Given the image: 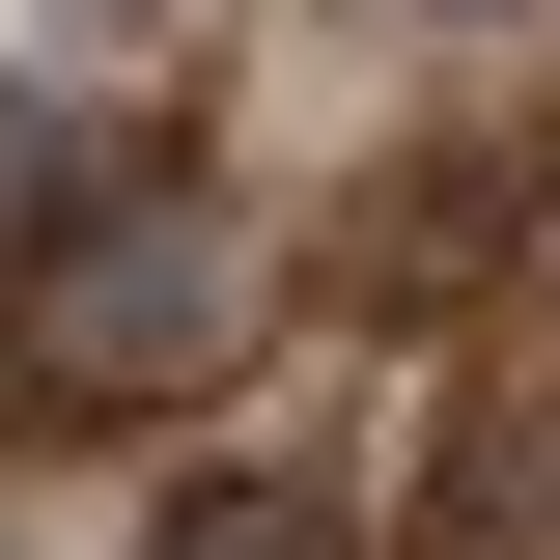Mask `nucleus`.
Here are the masks:
<instances>
[{"mask_svg": "<svg viewBox=\"0 0 560 560\" xmlns=\"http://www.w3.org/2000/svg\"><path fill=\"white\" fill-rule=\"evenodd\" d=\"M0 337H28V393H57V420H197L224 364L280 337V253L197 197V168H84V224L0 280Z\"/></svg>", "mask_w": 560, "mask_h": 560, "instance_id": "obj_1", "label": "nucleus"}, {"mask_svg": "<svg viewBox=\"0 0 560 560\" xmlns=\"http://www.w3.org/2000/svg\"><path fill=\"white\" fill-rule=\"evenodd\" d=\"M140 560H364V533H337L308 477H168V533H140Z\"/></svg>", "mask_w": 560, "mask_h": 560, "instance_id": "obj_2", "label": "nucleus"}, {"mask_svg": "<svg viewBox=\"0 0 560 560\" xmlns=\"http://www.w3.org/2000/svg\"><path fill=\"white\" fill-rule=\"evenodd\" d=\"M57 224H84V113H57V84H0V280L57 253Z\"/></svg>", "mask_w": 560, "mask_h": 560, "instance_id": "obj_3", "label": "nucleus"}]
</instances>
